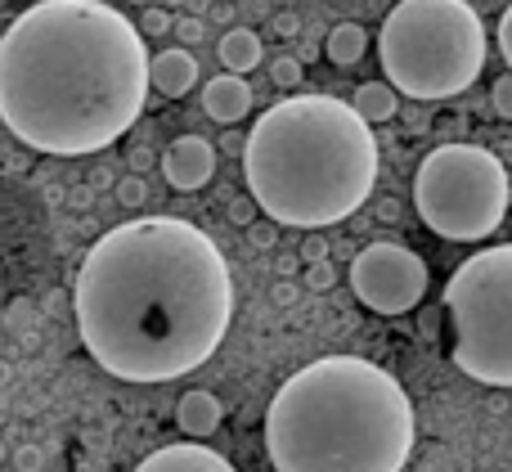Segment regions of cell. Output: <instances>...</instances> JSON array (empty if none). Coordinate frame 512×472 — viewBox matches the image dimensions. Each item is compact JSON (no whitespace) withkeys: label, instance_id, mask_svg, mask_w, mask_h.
Returning a JSON list of instances; mask_svg holds the SVG:
<instances>
[{"label":"cell","instance_id":"d6986e66","mask_svg":"<svg viewBox=\"0 0 512 472\" xmlns=\"http://www.w3.org/2000/svg\"><path fill=\"white\" fill-rule=\"evenodd\" d=\"M333 284H337V266H328V257L324 261H310V266H306V288H310V293H328Z\"/></svg>","mask_w":512,"mask_h":472},{"label":"cell","instance_id":"cb8c5ba5","mask_svg":"<svg viewBox=\"0 0 512 472\" xmlns=\"http://www.w3.org/2000/svg\"><path fill=\"white\" fill-rule=\"evenodd\" d=\"M41 464H45V455L36 446H18L14 450V468L18 472H41Z\"/></svg>","mask_w":512,"mask_h":472},{"label":"cell","instance_id":"ac0fdd59","mask_svg":"<svg viewBox=\"0 0 512 472\" xmlns=\"http://www.w3.org/2000/svg\"><path fill=\"white\" fill-rule=\"evenodd\" d=\"M144 198H149V185H144L140 171L117 180V203H122V207H144Z\"/></svg>","mask_w":512,"mask_h":472},{"label":"cell","instance_id":"3957f363","mask_svg":"<svg viewBox=\"0 0 512 472\" xmlns=\"http://www.w3.org/2000/svg\"><path fill=\"white\" fill-rule=\"evenodd\" d=\"M414 446V401L396 374L364 356L310 360L265 410L274 472H405Z\"/></svg>","mask_w":512,"mask_h":472},{"label":"cell","instance_id":"7c38bea8","mask_svg":"<svg viewBox=\"0 0 512 472\" xmlns=\"http://www.w3.org/2000/svg\"><path fill=\"white\" fill-rule=\"evenodd\" d=\"M149 86L162 90L167 99H180L198 86V59L176 45V50H162V54H149Z\"/></svg>","mask_w":512,"mask_h":472},{"label":"cell","instance_id":"5bb4252c","mask_svg":"<svg viewBox=\"0 0 512 472\" xmlns=\"http://www.w3.org/2000/svg\"><path fill=\"white\" fill-rule=\"evenodd\" d=\"M221 63H225V72H239V77H248V72L256 68V63L265 59L261 54V36L252 32V27H230V32L221 36Z\"/></svg>","mask_w":512,"mask_h":472},{"label":"cell","instance_id":"f1b7e54d","mask_svg":"<svg viewBox=\"0 0 512 472\" xmlns=\"http://www.w3.org/2000/svg\"><path fill=\"white\" fill-rule=\"evenodd\" d=\"M274 32H279V36H297L301 32L297 14H279V18H274Z\"/></svg>","mask_w":512,"mask_h":472},{"label":"cell","instance_id":"52a82bcc","mask_svg":"<svg viewBox=\"0 0 512 472\" xmlns=\"http://www.w3.org/2000/svg\"><path fill=\"white\" fill-rule=\"evenodd\" d=\"M414 212L450 243H481L508 216V171L481 144H436L414 171Z\"/></svg>","mask_w":512,"mask_h":472},{"label":"cell","instance_id":"4fadbf2b","mask_svg":"<svg viewBox=\"0 0 512 472\" xmlns=\"http://www.w3.org/2000/svg\"><path fill=\"white\" fill-rule=\"evenodd\" d=\"M221 419H225V405L216 401L212 392H203V387L185 392V396H180V405H176V423H180V432H185V437H194V441L212 437V432L221 428Z\"/></svg>","mask_w":512,"mask_h":472},{"label":"cell","instance_id":"2e32d148","mask_svg":"<svg viewBox=\"0 0 512 472\" xmlns=\"http://www.w3.org/2000/svg\"><path fill=\"white\" fill-rule=\"evenodd\" d=\"M364 50H369V32H364L360 23H337L324 41V54L337 68H355V63L364 59Z\"/></svg>","mask_w":512,"mask_h":472},{"label":"cell","instance_id":"e0dca14e","mask_svg":"<svg viewBox=\"0 0 512 472\" xmlns=\"http://www.w3.org/2000/svg\"><path fill=\"white\" fill-rule=\"evenodd\" d=\"M301 59H292V54H283V59H274L270 63V81L274 86H283V90H292V86H301Z\"/></svg>","mask_w":512,"mask_h":472},{"label":"cell","instance_id":"7402d4cb","mask_svg":"<svg viewBox=\"0 0 512 472\" xmlns=\"http://www.w3.org/2000/svg\"><path fill=\"white\" fill-rule=\"evenodd\" d=\"M162 32H171V14H167V9H144L140 36H162Z\"/></svg>","mask_w":512,"mask_h":472},{"label":"cell","instance_id":"484cf974","mask_svg":"<svg viewBox=\"0 0 512 472\" xmlns=\"http://www.w3.org/2000/svg\"><path fill=\"white\" fill-rule=\"evenodd\" d=\"M499 54L508 59V72H512V5L504 9V18H499Z\"/></svg>","mask_w":512,"mask_h":472},{"label":"cell","instance_id":"ffe728a7","mask_svg":"<svg viewBox=\"0 0 512 472\" xmlns=\"http://www.w3.org/2000/svg\"><path fill=\"white\" fill-rule=\"evenodd\" d=\"M243 230H248V243H252L256 252H270L274 243H279V230H274V221H270V216H265V221L243 225Z\"/></svg>","mask_w":512,"mask_h":472},{"label":"cell","instance_id":"4dcf8cb0","mask_svg":"<svg viewBox=\"0 0 512 472\" xmlns=\"http://www.w3.org/2000/svg\"><path fill=\"white\" fill-rule=\"evenodd\" d=\"M0 459H5V446H0Z\"/></svg>","mask_w":512,"mask_h":472},{"label":"cell","instance_id":"6da1fadb","mask_svg":"<svg viewBox=\"0 0 512 472\" xmlns=\"http://www.w3.org/2000/svg\"><path fill=\"white\" fill-rule=\"evenodd\" d=\"M81 347L122 383H176L221 351L234 324V275L207 230L140 216L86 252L72 284Z\"/></svg>","mask_w":512,"mask_h":472},{"label":"cell","instance_id":"8fae6325","mask_svg":"<svg viewBox=\"0 0 512 472\" xmlns=\"http://www.w3.org/2000/svg\"><path fill=\"white\" fill-rule=\"evenodd\" d=\"M203 113L212 117V122H221V126L243 122V117L252 113L248 77H239V72H221V77H212L203 86Z\"/></svg>","mask_w":512,"mask_h":472},{"label":"cell","instance_id":"277c9868","mask_svg":"<svg viewBox=\"0 0 512 472\" xmlns=\"http://www.w3.org/2000/svg\"><path fill=\"white\" fill-rule=\"evenodd\" d=\"M243 176L256 212L292 230H324L369 203L378 185L373 126L337 95H288L252 122Z\"/></svg>","mask_w":512,"mask_h":472},{"label":"cell","instance_id":"4316f807","mask_svg":"<svg viewBox=\"0 0 512 472\" xmlns=\"http://www.w3.org/2000/svg\"><path fill=\"white\" fill-rule=\"evenodd\" d=\"M230 221H234V225H252V221H256L252 194H248V198H234V203H230Z\"/></svg>","mask_w":512,"mask_h":472},{"label":"cell","instance_id":"30bf717a","mask_svg":"<svg viewBox=\"0 0 512 472\" xmlns=\"http://www.w3.org/2000/svg\"><path fill=\"white\" fill-rule=\"evenodd\" d=\"M135 472H234V464L212 446H198L194 437L180 441V446H162L149 459H140Z\"/></svg>","mask_w":512,"mask_h":472},{"label":"cell","instance_id":"9a60e30c","mask_svg":"<svg viewBox=\"0 0 512 472\" xmlns=\"http://www.w3.org/2000/svg\"><path fill=\"white\" fill-rule=\"evenodd\" d=\"M351 108H355V113H360L369 126H378V122H391V117L400 113V95L387 86V81H364V86H355Z\"/></svg>","mask_w":512,"mask_h":472},{"label":"cell","instance_id":"d4e9b609","mask_svg":"<svg viewBox=\"0 0 512 472\" xmlns=\"http://www.w3.org/2000/svg\"><path fill=\"white\" fill-rule=\"evenodd\" d=\"M324 257H328V239L324 234H306V243H301V261L310 266V261H324Z\"/></svg>","mask_w":512,"mask_h":472},{"label":"cell","instance_id":"9c48e42d","mask_svg":"<svg viewBox=\"0 0 512 472\" xmlns=\"http://www.w3.org/2000/svg\"><path fill=\"white\" fill-rule=\"evenodd\" d=\"M162 176H167V185L180 189V194H194V189L212 185V176H216L212 140H203V135H180V140H171L167 153H162Z\"/></svg>","mask_w":512,"mask_h":472},{"label":"cell","instance_id":"603a6c76","mask_svg":"<svg viewBox=\"0 0 512 472\" xmlns=\"http://www.w3.org/2000/svg\"><path fill=\"white\" fill-rule=\"evenodd\" d=\"M171 27H176L180 45H194V41H203V23H198V14H189V18H171Z\"/></svg>","mask_w":512,"mask_h":472},{"label":"cell","instance_id":"8992f818","mask_svg":"<svg viewBox=\"0 0 512 472\" xmlns=\"http://www.w3.org/2000/svg\"><path fill=\"white\" fill-rule=\"evenodd\" d=\"M450 360L486 387H512V243L468 257L445 284Z\"/></svg>","mask_w":512,"mask_h":472},{"label":"cell","instance_id":"5b68a950","mask_svg":"<svg viewBox=\"0 0 512 472\" xmlns=\"http://www.w3.org/2000/svg\"><path fill=\"white\" fill-rule=\"evenodd\" d=\"M378 59L396 95L454 99L486 68V23L468 0H400L378 32Z\"/></svg>","mask_w":512,"mask_h":472},{"label":"cell","instance_id":"f546056e","mask_svg":"<svg viewBox=\"0 0 512 472\" xmlns=\"http://www.w3.org/2000/svg\"><path fill=\"white\" fill-rule=\"evenodd\" d=\"M149 162H153L149 149H135V153H131V167H135V171H149Z\"/></svg>","mask_w":512,"mask_h":472},{"label":"cell","instance_id":"7a4b0ae2","mask_svg":"<svg viewBox=\"0 0 512 472\" xmlns=\"http://www.w3.org/2000/svg\"><path fill=\"white\" fill-rule=\"evenodd\" d=\"M149 99V50L108 0H41L0 32V122L50 158L117 144Z\"/></svg>","mask_w":512,"mask_h":472},{"label":"cell","instance_id":"44dd1931","mask_svg":"<svg viewBox=\"0 0 512 472\" xmlns=\"http://www.w3.org/2000/svg\"><path fill=\"white\" fill-rule=\"evenodd\" d=\"M490 104H495V113L504 117V122H512V72L495 81V90H490Z\"/></svg>","mask_w":512,"mask_h":472},{"label":"cell","instance_id":"83f0119b","mask_svg":"<svg viewBox=\"0 0 512 472\" xmlns=\"http://www.w3.org/2000/svg\"><path fill=\"white\" fill-rule=\"evenodd\" d=\"M297 297H301L297 284H288V279H279V284H274V302H279V306H292Z\"/></svg>","mask_w":512,"mask_h":472},{"label":"cell","instance_id":"ba28073f","mask_svg":"<svg viewBox=\"0 0 512 472\" xmlns=\"http://www.w3.org/2000/svg\"><path fill=\"white\" fill-rule=\"evenodd\" d=\"M351 293L373 315H405L427 297V261L405 243H369L351 261Z\"/></svg>","mask_w":512,"mask_h":472}]
</instances>
